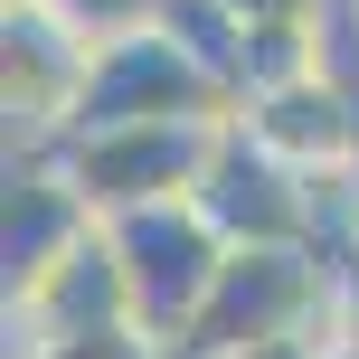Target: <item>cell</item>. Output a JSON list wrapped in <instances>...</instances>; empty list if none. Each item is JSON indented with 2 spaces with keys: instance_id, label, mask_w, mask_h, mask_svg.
I'll return each instance as SVG.
<instances>
[{
  "instance_id": "6da1fadb",
  "label": "cell",
  "mask_w": 359,
  "mask_h": 359,
  "mask_svg": "<svg viewBox=\"0 0 359 359\" xmlns=\"http://www.w3.org/2000/svg\"><path fill=\"white\" fill-rule=\"evenodd\" d=\"M217 133H227V123H114V133H76V142H57L48 161H57V180L114 227V217L198 198V180H208V161H217Z\"/></svg>"
},
{
  "instance_id": "7a4b0ae2",
  "label": "cell",
  "mask_w": 359,
  "mask_h": 359,
  "mask_svg": "<svg viewBox=\"0 0 359 359\" xmlns=\"http://www.w3.org/2000/svg\"><path fill=\"white\" fill-rule=\"evenodd\" d=\"M114 255H123V293H133V322L151 331V341H189L198 312H208L217 274H227V236L208 227V208L198 198H180V208H142V217H114Z\"/></svg>"
},
{
  "instance_id": "3957f363",
  "label": "cell",
  "mask_w": 359,
  "mask_h": 359,
  "mask_svg": "<svg viewBox=\"0 0 359 359\" xmlns=\"http://www.w3.org/2000/svg\"><path fill=\"white\" fill-rule=\"evenodd\" d=\"M236 95L198 67L189 48L151 19V29L95 48V76H86V104H76V133H114V123H227ZM67 133V142H76Z\"/></svg>"
},
{
  "instance_id": "277c9868",
  "label": "cell",
  "mask_w": 359,
  "mask_h": 359,
  "mask_svg": "<svg viewBox=\"0 0 359 359\" xmlns=\"http://www.w3.org/2000/svg\"><path fill=\"white\" fill-rule=\"evenodd\" d=\"M86 76H95V38L86 29H67L48 0H0V95H10L19 161H48L76 133Z\"/></svg>"
},
{
  "instance_id": "5b68a950",
  "label": "cell",
  "mask_w": 359,
  "mask_h": 359,
  "mask_svg": "<svg viewBox=\"0 0 359 359\" xmlns=\"http://www.w3.org/2000/svg\"><path fill=\"white\" fill-rule=\"evenodd\" d=\"M198 208H208V227L227 236V246H322V180H293L284 161H265L236 123L217 133V161L198 180Z\"/></svg>"
},
{
  "instance_id": "8992f818",
  "label": "cell",
  "mask_w": 359,
  "mask_h": 359,
  "mask_svg": "<svg viewBox=\"0 0 359 359\" xmlns=\"http://www.w3.org/2000/svg\"><path fill=\"white\" fill-rule=\"evenodd\" d=\"M104 322H133V293H123L114 227H86L38 284L10 293V359L19 350H48V341H76V331H104Z\"/></svg>"
},
{
  "instance_id": "52a82bcc",
  "label": "cell",
  "mask_w": 359,
  "mask_h": 359,
  "mask_svg": "<svg viewBox=\"0 0 359 359\" xmlns=\"http://www.w3.org/2000/svg\"><path fill=\"white\" fill-rule=\"evenodd\" d=\"M86 227H104V217L57 180V161H19V170H10V208H0V293L38 284Z\"/></svg>"
},
{
  "instance_id": "ba28073f",
  "label": "cell",
  "mask_w": 359,
  "mask_h": 359,
  "mask_svg": "<svg viewBox=\"0 0 359 359\" xmlns=\"http://www.w3.org/2000/svg\"><path fill=\"white\" fill-rule=\"evenodd\" d=\"M161 29H170L227 95H236V67H246V19H236L227 0H161Z\"/></svg>"
},
{
  "instance_id": "9c48e42d",
  "label": "cell",
  "mask_w": 359,
  "mask_h": 359,
  "mask_svg": "<svg viewBox=\"0 0 359 359\" xmlns=\"http://www.w3.org/2000/svg\"><path fill=\"white\" fill-rule=\"evenodd\" d=\"M19 359H170V341H151L142 322H104V331H76V341L19 350Z\"/></svg>"
},
{
  "instance_id": "30bf717a",
  "label": "cell",
  "mask_w": 359,
  "mask_h": 359,
  "mask_svg": "<svg viewBox=\"0 0 359 359\" xmlns=\"http://www.w3.org/2000/svg\"><path fill=\"white\" fill-rule=\"evenodd\" d=\"M67 29H86L95 48H114V38H133V29H151L161 19V0H48Z\"/></svg>"
},
{
  "instance_id": "8fae6325",
  "label": "cell",
  "mask_w": 359,
  "mask_h": 359,
  "mask_svg": "<svg viewBox=\"0 0 359 359\" xmlns=\"http://www.w3.org/2000/svg\"><path fill=\"white\" fill-rule=\"evenodd\" d=\"M322 359H359V265L341 255V284H331V322H322Z\"/></svg>"
},
{
  "instance_id": "7c38bea8",
  "label": "cell",
  "mask_w": 359,
  "mask_h": 359,
  "mask_svg": "<svg viewBox=\"0 0 359 359\" xmlns=\"http://www.w3.org/2000/svg\"><path fill=\"white\" fill-rule=\"evenodd\" d=\"M255 359H322V350H303V341H293V350H255Z\"/></svg>"
},
{
  "instance_id": "4fadbf2b",
  "label": "cell",
  "mask_w": 359,
  "mask_h": 359,
  "mask_svg": "<svg viewBox=\"0 0 359 359\" xmlns=\"http://www.w3.org/2000/svg\"><path fill=\"white\" fill-rule=\"evenodd\" d=\"M350 265H359V236H350Z\"/></svg>"
},
{
  "instance_id": "5bb4252c",
  "label": "cell",
  "mask_w": 359,
  "mask_h": 359,
  "mask_svg": "<svg viewBox=\"0 0 359 359\" xmlns=\"http://www.w3.org/2000/svg\"><path fill=\"white\" fill-rule=\"evenodd\" d=\"M170 359H198V350H170Z\"/></svg>"
}]
</instances>
